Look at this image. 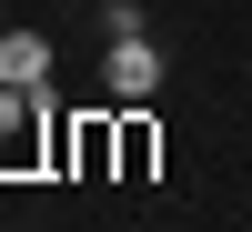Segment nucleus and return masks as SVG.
Wrapping results in <instances>:
<instances>
[{"mask_svg": "<svg viewBox=\"0 0 252 232\" xmlns=\"http://www.w3.org/2000/svg\"><path fill=\"white\" fill-rule=\"evenodd\" d=\"M0 91H51V31H0Z\"/></svg>", "mask_w": 252, "mask_h": 232, "instance_id": "2", "label": "nucleus"}, {"mask_svg": "<svg viewBox=\"0 0 252 232\" xmlns=\"http://www.w3.org/2000/svg\"><path fill=\"white\" fill-rule=\"evenodd\" d=\"M242 81H252V61H242Z\"/></svg>", "mask_w": 252, "mask_h": 232, "instance_id": "5", "label": "nucleus"}, {"mask_svg": "<svg viewBox=\"0 0 252 232\" xmlns=\"http://www.w3.org/2000/svg\"><path fill=\"white\" fill-rule=\"evenodd\" d=\"M0 31H10V10H0Z\"/></svg>", "mask_w": 252, "mask_h": 232, "instance_id": "4", "label": "nucleus"}, {"mask_svg": "<svg viewBox=\"0 0 252 232\" xmlns=\"http://www.w3.org/2000/svg\"><path fill=\"white\" fill-rule=\"evenodd\" d=\"M131 31H152V20H141V0H101V40H131Z\"/></svg>", "mask_w": 252, "mask_h": 232, "instance_id": "3", "label": "nucleus"}, {"mask_svg": "<svg viewBox=\"0 0 252 232\" xmlns=\"http://www.w3.org/2000/svg\"><path fill=\"white\" fill-rule=\"evenodd\" d=\"M101 91H111V101H152V91H161V40H152V31L111 40V51H101Z\"/></svg>", "mask_w": 252, "mask_h": 232, "instance_id": "1", "label": "nucleus"}]
</instances>
